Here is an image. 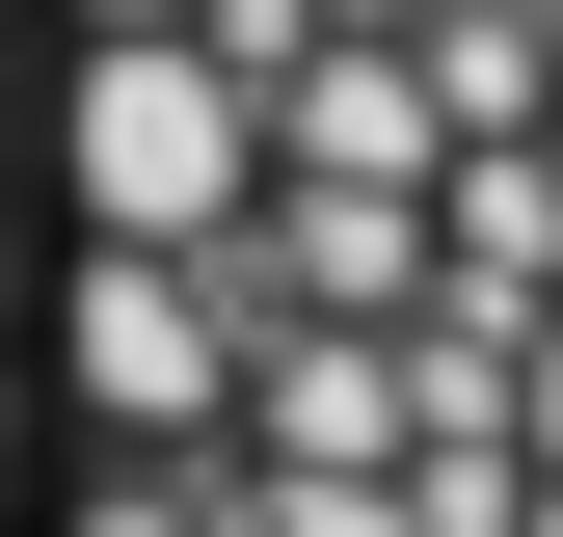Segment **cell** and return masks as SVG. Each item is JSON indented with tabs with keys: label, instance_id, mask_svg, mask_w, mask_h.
Wrapping results in <instances>:
<instances>
[{
	"label": "cell",
	"instance_id": "cell-1",
	"mask_svg": "<svg viewBox=\"0 0 563 537\" xmlns=\"http://www.w3.org/2000/svg\"><path fill=\"white\" fill-rule=\"evenodd\" d=\"M81 242H242L268 216V81L216 28H81Z\"/></svg>",
	"mask_w": 563,
	"mask_h": 537
},
{
	"label": "cell",
	"instance_id": "cell-2",
	"mask_svg": "<svg viewBox=\"0 0 563 537\" xmlns=\"http://www.w3.org/2000/svg\"><path fill=\"white\" fill-rule=\"evenodd\" d=\"M81 537H216V511H188V484H108V511H81Z\"/></svg>",
	"mask_w": 563,
	"mask_h": 537
},
{
	"label": "cell",
	"instance_id": "cell-3",
	"mask_svg": "<svg viewBox=\"0 0 563 537\" xmlns=\"http://www.w3.org/2000/svg\"><path fill=\"white\" fill-rule=\"evenodd\" d=\"M81 28H216V0H81Z\"/></svg>",
	"mask_w": 563,
	"mask_h": 537
}]
</instances>
